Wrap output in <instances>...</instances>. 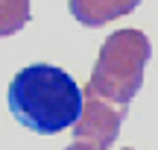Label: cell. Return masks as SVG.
<instances>
[{
  "label": "cell",
  "instance_id": "52a82bcc",
  "mask_svg": "<svg viewBox=\"0 0 158 150\" xmlns=\"http://www.w3.org/2000/svg\"><path fill=\"white\" fill-rule=\"evenodd\" d=\"M123 150H135V147H123Z\"/></svg>",
  "mask_w": 158,
  "mask_h": 150
},
{
  "label": "cell",
  "instance_id": "6da1fadb",
  "mask_svg": "<svg viewBox=\"0 0 158 150\" xmlns=\"http://www.w3.org/2000/svg\"><path fill=\"white\" fill-rule=\"evenodd\" d=\"M6 97L15 121L38 135H56L73 127L82 112V88L76 86V80L47 62H35L18 71Z\"/></svg>",
  "mask_w": 158,
  "mask_h": 150
},
{
  "label": "cell",
  "instance_id": "5b68a950",
  "mask_svg": "<svg viewBox=\"0 0 158 150\" xmlns=\"http://www.w3.org/2000/svg\"><path fill=\"white\" fill-rule=\"evenodd\" d=\"M29 15H32L29 0H0V38L23 29L29 24Z\"/></svg>",
  "mask_w": 158,
  "mask_h": 150
},
{
  "label": "cell",
  "instance_id": "3957f363",
  "mask_svg": "<svg viewBox=\"0 0 158 150\" xmlns=\"http://www.w3.org/2000/svg\"><path fill=\"white\" fill-rule=\"evenodd\" d=\"M129 112V103L111 100L106 94L94 91L91 86L82 88V112L73 121V141L94 147V150H108L117 141V133L123 127V118Z\"/></svg>",
  "mask_w": 158,
  "mask_h": 150
},
{
  "label": "cell",
  "instance_id": "7a4b0ae2",
  "mask_svg": "<svg viewBox=\"0 0 158 150\" xmlns=\"http://www.w3.org/2000/svg\"><path fill=\"white\" fill-rule=\"evenodd\" d=\"M152 56L147 33L141 29H117L100 47L88 86L111 100L129 103L143 86V71Z\"/></svg>",
  "mask_w": 158,
  "mask_h": 150
},
{
  "label": "cell",
  "instance_id": "277c9868",
  "mask_svg": "<svg viewBox=\"0 0 158 150\" xmlns=\"http://www.w3.org/2000/svg\"><path fill=\"white\" fill-rule=\"evenodd\" d=\"M141 0H68V12L85 27H102V24L123 18L138 9Z\"/></svg>",
  "mask_w": 158,
  "mask_h": 150
},
{
  "label": "cell",
  "instance_id": "8992f818",
  "mask_svg": "<svg viewBox=\"0 0 158 150\" xmlns=\"http://www.w3.org/2000/svg\"><path fill=\"white\" fill-rule=\"evenodd\" d=\"M64 150H94V147L82 144V141H73V144H70V147H64Z\"/></svg>",
  "mask_w": 158,
  "mask_h": 150
}]
</instances>
